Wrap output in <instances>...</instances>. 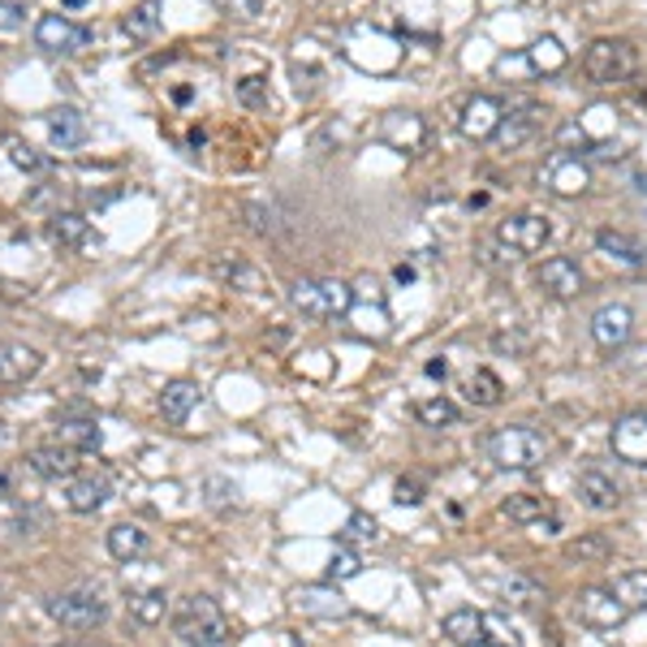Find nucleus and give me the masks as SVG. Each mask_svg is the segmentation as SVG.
<instances>
[{"label":"nucleus","mask_w":647,"mask_h":647,"mask_svg":"<svg viewBox=\"0 0 647 647\" xmlns=\"http://www.w3.org/2000/svg\"><path fill=\"white\" fill-rule=\"evenodd\" d=\"M242 216H246V229L259 233V237L290 233V212H281L277 204H242Z\"/></svg>","instance_id":"obj_27"},{"label":"nucleus","mask_w":647,"mask_h":647,"mask_svg":"<svg viewBox=\"0 0 647 647\" xmlns=\"http://www.w3.org/2000/svg\"><path fill=\"white\" fill-rule=\"evenodd\" d=\"M613 453L631 466H647V411H635L626 419L613 424Z\"/></svg>","instance_id":"obj_16"},{"label":"nucleus","mask_w":647,"mask_h":647,"mask_svg":"<svg viewBox=\"0 0 647 647\" xmlns=\"http://www.w3.org/2000/svg\"><path fill=\"white\" fill-rule=\"evenodd\" d=\"M26 22V4L17 0H0V30H17Z\"/></svg>","instance_id":"obj_48"},{"label":"nucleus","mask_w":647,"mask_h":647,"mask_svg":"<svg viewBox=\"0 0 647 647\" xmlns=\"http://www.w3.org/2000/svg\"><path fill=\"white\" fill-rule=\"evenodd\" d=\"M484 644H492V647H523V639H518V631H514V626H505L501 618H488Z\"/></svg>","instance_id":"obj_46"},{"label":"nucleus","mask_w":647,"mask_h":647,"mask_svg":"<svg viewBox=\"0 0 647 647\" xmlns=\"http://www.w3.org/2000/svg\"><path fill=\"white\" fill-rule=\"evenodd\" d=\"M0 444H4V428H0Z\"/></svg>","instance_id":"obj_53"},{"label":"nucleus","mask_w":647,"mask_h":647,"mask_svg":"<svg viewBox=\"0 0 647 647\" xmlns=\"http://www.w3.org/2000/svg\"><path fill=\"white\" fill-rule=\"evenodd\" d=\"M424 497H428V488H424L419 475H406V479H398V488H393V501H398V505H424Z\"/></svg>","instance_id":"obj_44"},{"label":"nucleus","mask_w":647,"mask_h":647,"mask_svg":"<svg viewBox=\"0 0 647 647\" xmlns=\"http://www.w3.org/2000/svg\"><path fill=\"white\" fill-rule=\"evenodd\" d=\"M536 285L548 298H578L587 277H583V268L570 255H552V259H544L536 268Z\"/></svg>","instance_id":"obj_11"},{"label":"nucleus","mask_w":647,"mask_h":647,"mask_svg":"<svg viewBox=\"0 0 647 647\" xmlns=\"http://www.w3.org/2000/svg\"><path fill=\"white\" fill-rule=\"evenodd\" d=\"M484 453L501 471H536L548 457V436L532 424H505V428L484 436Z\"/></svg>","instance_id":"obj_1"},{"label":"nucleus","mask_w":647,"mask_h":647,"mask_svg":"<svg viewBox=\"0 0 647 647\" xmlns=\"http://www.w3.org/2000/svg\"><path fill=\"white\" fill-rule=\"evenodd\" d=\"M220 13L237 17V22H259L264 17V0H216Z\"/></svg>","instance_id":"obj_45"},{"label":"nucleus","mask_w":647,"mask_h":647,"mask_svg":"<svg viewBox=\"0 0 647 647\" xmlns=\"http://www.w3.org/2000/svg\"><path fill=\"white\" fill-rule=\"evenodd\" d=\"M26 466L39 479H74L78 475V449H70V444H35L26 453Z\"/></svg>","instance_id":"obj_15"},{"label":"nucleus","mask_w":647,"mask_h":647,"mask_svg":"<svg viewBox=\"0 0 647 647\" xmlns=\"http://www.w3.org/2000/svg\"><path fill=\"white\" fill-rule=\"evenodd\" d=\"M164 613H169V596H164L160 587L138 591V596L130 600V618H134V622H143V626H160V622H164Z\"/></svg>","instance_id":"obj_34"},{"label":"nucleus","mask_w":647,"mask_h":647,"mask_svg":"<svg viewBox=\"0 0 647 647\" xmlns=\"http://www.w3.org/2000/svg\"><path fill=\"white\" fill-rule=\"evenodd\" d=\"M596 251L609 255V259H618V264H631V268H639L647 259L644 246H639L626 229H600V233H596Z\"/></svg>","instance_id":"obj_26"},{"label":"nucleus","mask_w":647,"mask_h":647,"mask_svg":"<svg viewBox=\"0 0 647 647\" xmlns=\"http://www.w3.org/2000/svg\"><path fill=\"white\" fill-rule=\"evenodd\" d=\"M108 497H112L108 475H74V479H65V505H70L74 514H96V510H105Z\"/></svg>","instance_id":"obj_19"},{"label":"nucleus","mask_w":647,"mask_h":647,"mask_svg":"<svg viewBox=\"0 0 647 647\" xmlns=\"http://www.w3.org/2000/svg\"><path fill=\"white\" fill-rule=\"evenodd\" d=\"M635 70H639V57H635V48H631L626 39H596V44H587V52H583V74H587V83H596V87L631 83Z\"/></svg>","instance_id":"obj_4"},{"label":"nucleus","mask_w":647,"mask_h":647,"mask_svg":"<svg viewBox=\"0 0 647 647\" xmlns=\"http://www.w3.org/2000/svg\"><path fill=\"white\" fill-rule=\"evenodd\" d=\"M440 631L449 635V644L475 647V644H484V631H488V613H479V609H453V613L444 618V626H440Z\"/></svg>","instance_id":"obj_23"},{"label":"nucleus","mask_w":647,"mask_h":647,"mask_svg":"<svg viewBox=\"0 0 647 647\" xmlns=\"http://www.w3.org/2000/svg\"><path fill=\"white\" fill-rule=\"evenodd\" d=\"M259 87H264V78H242V83H237V96H242V105H268V96H264Z\"/></svg>","instance_id":"obj_50"},{"label":"nucleus","mask_w":647,"mask_h":647,"mask_svg":"<svg viewBox=\"0 0 647 647\" xmlns=\"http://www.w3.org/2000/svg\"><path fill=\"white\" fill-rule=\"evenodd\" d=\"M48 618L61 622V626L74 631V635H87V631L105 626L108 605L100 600L96 587H70V591H57V596L48 600Z\"/></svg>","instance_id":"obj_5"},{"label":"nucleus","mask_w":647,"mask_h":647,"mask_svg":"<svg viewBox=\"0 0 647 647\" xmlns=\"http://www.w3.org/2000/svg\"><path fill=\"white\" fill-rule=\"evenodd\" d=\"M613 125H618V112H613V108H591V112L578 121V130H583L587 143H600L605 134H613Z\"/></svg>","instance_id":"obj_40"},{"label":"nucleus","mask_w":647,"mask_h":647,"mask_svg":"<svg viewBox=\"0 0 647 647\" xmlns=\"http://www.w3.org/2000/svg\"><path fill=\"white\" fill-rule=\"evenodd\" d=\"M199 398H204V389L195 384V380H173V384H164V393H160V415H164V424H186L191 419V411L199 406Z\"/></svg>","instance_id":"obj_21"},{"label":"nucleus","mask_w":647,"mask_h":647,"mask_svg":"<svg viewBox=\"0 0 647 647\" xmlns=\"http://www.w3.org/2000/svg\"><path fill=\"white\" fill-rule=\"evenodd\" d=\"M501 514H505L510 523L536 527L539 518H548V514H552V501H544V497H532V492H523V497H510V501L501 505Z\"/></svg>","instance_id":"obj_31"},{"label":"nucleus","mask_w":647,"mask_h":647,"mask_svg":"<svg viewBox=\"0 0 647 647\" xmlns=\"http://www.w3.org/2000/svg\"><path fill=\"white\" fill-rule=\"evenodd\" d=\"M380 138H384L389 147H398V151H415V147L424 143V121H419L415 112H393V117H384Z\"/></svg>","instance_id":"obj_25"},{"label":"nucleus","mask_w":647,"mask_h":647,"mask_svg":"<svg viewBox=\"0 0 647 647\" xmlns=\"http://www.w3.org/2000/svg\"><path fill=\"white\" fill-rule=\"evenodd\" d=\"M294 609L307 613V618H324V622L350 618V600L337 591V583H312V587H298V591H294Z\"/></svg>","instance_id":"obj_13"},{"label":"nucleus","mask_w":647,"mask_h":647,"mask_svg":"<svg viewBox=\"0 0 647 647\" xmlns=\"http://www.w3.org/2000/svg\"><path fill=\"white\" fill-rule=\"evenodd\" d=\"M65 4H70V9H78V4H83V0H65Z\"/></svg>","instance_id":"obj_52"},{"label":"nucleus","mask_w":647,"mask_h":647,"mask_svg":"<svg viewBox=\"0 0 647 647\" xmlns=\"http://www.w3.org/2000/svg\"><path fill=\"white\" fill-rule=\"evenodd\" d=\"M204 488H208V492H212V497H208V501H212L216 510H224V505H229V501H233V497H237V488H233V484H229V479H208V484H204Z\"/></svg>","instance_id":"obj_49"},{"label":"nucleus","mask_w":647,"mask_h":647,"mask_svg":"<svg viewBox=\"0 0 647 647\" xmlns=\"http://www.w3.org/2000/svg\"><path fill=\"white\" fill-rule=\"evenodd\" d=\"M501 596H505L510 605H523V609H536L539 600H544L539 583H532V578H523V574H510V578L501 583Z\"/></svg>","instance_id":"obj_39"},{"label":"nucleus","mask_w":647,"mask_h":647,"mask_svg":"<svg viewBox=\"0 0 647 647\" xmlns=\"http://www.w3.org/2000/svg\"><path fill=\"white\" fill-rule=\"evenodd\" d=\"M565 557H570V561H605V557H609V539H600V536L574 539V544H565Z\"/></svg>","instance_id":"obj_42"},{"label":"nucleus","mask_w":647,"mask_h":647,"mask_svg":"<svg viewBox=\"0 0 647 647\" xmlns=\"http://www.w3.org/2000/svg\"><path fill=\"white\" fill-rule=\"evenodd\" d=\"M428 376H440V380H444V376H449V363H444V358H440V363H428Z\"/></svg>","instance_id":"obj_51"},{"label":"nucleus","mask_w":647,"mask_h":647,"mask_svg":"<svg viewBox=\"0 0 647 647\" xmlns=\"http://www.w3.org/2000/svg\"><path fill=\"white\" fill-rule=\"evenodd\" d=\"M35 44L44 52H52V57H74V52H83L91 44V30L78 26V22H70L65 13H44L35 22Z\"/></svg>","instance_id":"obj_6"},{"label":"nucleus","mask_w":647,"mask_h":647,"mask_svg":"<svg viewBox=\"0 0 647 647\" xmlns=\"http://www.w3.org/2000/svg\"><path fill=\"white\" fill-rule=\"evenodd\" d=\"M173 635L182 647H216L229 639V622L212 596H186L173 613Z\"/></svg>","instance_id":"obj_2"},{"label":"nucleus","mask_w":647,"mask_h":647,"mask_svg":"<svg viewBox=\"0 0 647 647\" xmlns=\"http://www.w3.org/2000/svg\"><path fill=\"white\" fill-rule=\"evenodd\" d=\"M574 613H578V622L591 626V631H618V626L631 618V609H626L609 587H587V591H578Z\"/></svg>","instance_id":"obj_9"},{"label":"nucleus","mask_w":647,"mask_h":647,"mask_svg":"<svg viewBox=\"0 0 647 647\" xmlns=\"http://www.w3.org/2000/svg\"><path fill=\"white\" fill-rule=\"evenodd\" d=\"M501 117H505V108L497 105L492 96H471L466 108H462V117H457V130L479 143V138H492V134H497Z\"/></svg>","instance_id":"obj_18"},{"label":"nucleus","mask_w":647,"mask_h":647,"mask_svg":"<svg viewBox=\"0 0 647 647\" xmlns=\"http://www.w3.org/2000/svg\"><path fill=\"white\" fill-rule=\"evenodd\" d=\"M380 539V527L371 514H350L345 532H341V544H376Z\"/></svg>","instance_id":"obj_41"},{"label":"nucleus","mask_w":647,"mask_h":647,"mask_svg":"<svg viewBox=\"0 0 647 647\" xmlns=\"http://www.w3.org/2000/svg\"><path fill=\"white\" fill-rule=\"evenodd\" d=\"M108 552H112L117 561H138V557L147 552V532H143L138 523H117V527H108Z\"/></svg>","instance_id":"obj_29"},{"label":"nucleus","mask_w":647,"mask_h":647,"mask_svg":"<svg viewBox=\"0 0 647 647\" xmlns=\"http://www.w3.org/2000/svg\"><path fill=\"white\" fill-rule=\"evenodd\" d=\"M578 497H583V505L596 510V514H609V510L622 505V488H618V479H613L609 471H600V466H587V471L578 475Z\"/></svg>","instance_id":"obj_17"},{"label":"nucleus","mask_w":647,"mask_h":647,"mask_svg":"<svg viewBox=\"0 0 647 647\" xmlns=\"http://www.w3.org/2000/svg\"><path fill=\"white\" fill-rule=\"evenodd\" d=\"M345 320H354V332L358 337H384L389 332V312H384V303H358L354 298V307L345 312Z\"/></svg>","instance_id":"obj_32"},{"label":"nucleus","mask_w":647,"mask_h":647,"mask_svg":"<svg viewBox=\"0 0 647 647\" xmlns=\"http://www.w3.org/2000/svg\"><path fill=\"white\" fill-rule=\"evenodd\" d=\"M501 398H505V384H501L488 367H479V371L466 380V402H471V406L492 411V406H501Z\"/></svg>","instance_id":"obj_30"},{"label":"nucleus","mask_w":647,"mask_h":647,"mask_svg":"<svg viewBox=\"0 0 647 647\" xmlns=\"http://www.w3.org/2000/svg\"><path fill=\"white\" fill-rule=\"evenodd\" d=\"M527 61H532L536 74H557V70L565 65V48H561L552 35H544V39H536V44L527 48Z\"/></svg>","instance_id":"obj_35"},{"label":"nucleus","mask_w":647,"mask_h":647,"mask_svg":"<svg viewBox=\"0 0 647 647\" xmlns=\"http://www.w3.org/2000/svg\"><path fill=\"white\" fill-rule=\"evenodd\" d=\"M57 444H70V449H87V453H96L100 444H105V431H100V424L96 419H61L57 424Z\"/></svg>","instance_id":"obj_28"},{"label":"nucleus","mask_w":647,"mask_h":647,"mask_svg":"<svg viewBox=\"0 0 647 647\" xmlns=\"http://www.w3.org/2000/svg\"><path fill=\"white\" fill-rule=\"evenodd\" d=\"M492 350H497V354H527V350H532V337H527L523 328H518V332H505V328H501V332L492 337Z\"/></svg>","instance_id":"obj_47"},{"label":"nucleus","mask_w":647,"mask_h":647,"mask_svg":"<svg viewBox=\"0 0 647 647\" xmlns=\"http://www.w3.org/2000/svg\"><path fill=\"white\" fill-rule=\"evenodd\" d=\"M212 272L220 277V281H224V285L242 290V294H259V290H264V277H259V268H251V264H246V259H237V255H216Z\"/></svg>","instance_id":"obj_24"},{"label":"nucleus","mask_w":647,"mask_h":647,"mask_svg":"<svg viewBox=\"0 0 647 647\" xmlns=\"http://www.w3.org/2000/svg\"><path fill=\"white\" fill-rule=\"evenodd\" d=\"M44 367V354L30 345H0V384H22Z\"/></svg>","instance_id":"obj_22"},{"label":"nucleus","mask_w":647,"mask_h":647,"mask_svg":"<svg viewBox=\"0 0 647 647\" xmlns=\"http://www.w3.org/2000/svg\"><path fill=\"white\" fill-rule=\"evenodd\" d=\"M539 182H544V191H552L557 199H574V195H587V191H591V169H587L578 156L557 151V156H548V164L539 169Z\"/></svg>","instance_id":"obj_7"},{"label":"nucleus","mask_w":647,"mask_h":647,"mask_svg":"<svg viewBox=\"0 0 647 647\" xmlns=\"http://www.w3.org/2000/svg\"><path fill=\"white\" fill-rule=\"evenodd\" d=\"M87 647H105V644H87Z\"/></svg>","instance_id":"obj_54"},{"label":"nucleus","mask_w":647,"mask_h":647,"mask_svg":"<svg viewBox=\"0 0 647 647\" xmlns=\"http://www.w3.org/2000/svg\"><path fill=\"white\" fill-rule=\"evenodd\" d=\"M160 30V0H143L130 17H125V35L130 39H151Z\"/></svg>","instance_id":"obj_36"},{"label":"nucleus","mask_w":647,"mask_h":647,"mask_svg":"<svg viewBox=\"0 0 647 647\" xmlns=\"http://www.w3.org/2000/svg\"><path fill=\"white\" fill-rule=\"evenodd\" d=\"M290 307L303 320H337L354 307V290L345 281H328V277H303L290 285Z\"/></svg>","instance_id":"obj_3"},{"label":"nucleus","mask_w":647,"mask_h":647,"mask_svg":"<svg viewBox=\"0 0 647 647\" xmlns=\"http://www.w3.org/2000/svg\"><path fill=\"white\" fill-rule=\"evenodd\" d=\"M609 591H613L626 609H647V570H622V574L609 583Z\"/></svg>","instance_id":"obj_33"},{"label":"nucleus","mask_w":647,"mask_h":647,"mask_svg":"<svg viewBox=\"0 0 647 647\" xmlns=\"http://www.w3.org/2000/svg\"><path fill=\"white\" fill-rule=\"evenodd\" d=\"M9 160H13L22 173H44V164H48L30 143H9Z\"/></svg>","instance_id":"obj_43"},{"label":"nucleus","mask_w":647,"mask_h":647,"mask_svg":"<svg viewBox=\"0 0 647 647\" xmlns=\"http://www.w3.org/2000/svg\"><path fill=\"white\" fill-rule=\"evenodd\" d=\"M635 337V312L626 307V303H605L596 316H591V341L600 345V350H622L626 341Z\"/></svg>","instance_id":"obj_12"},{"label":"nucleus","mask_w":647,"mask_h":647,"mask_svg":"<svg viewBox=\"0 0 647 647\" xmlns=\"http://www.w3.org/2000/svg\"><path fill=\"white\" fill-rule=\"evenodd\" d=\"M48 237L65 251H91L100 246V233L91 229V220L83 212H52L48 216Z\"/></svg>","instance_id":"obj_14"},{"label":"nucleus","mask_w":647,"mask_h":647,"mask_svg":"<svg viewBox=\"0 0 647 647\" xmlns=\"http://www.w3.org/2000/svg\"><path fill=\"white\" fill-rule=\"evenodd\" d=\"M324 574H328V583H345V578H358V574H363V557H358V552H354L350 544H341V548H337V552L328 557V570H324Z\"/></svg>","instance_id":"obj_38"},{"label":"nucleus","mask_w":647,"mask_h":647,"mask_svg":"<svg viewBox=\"0 0 647 647\" xmlns=\"http://www.w3.org/2000/svg\"><path fill=\"white\" fill-rule=\"evenodd\" d=\"M544 105L536 100H523V105H514L505 117H501V125H497V134H492V143L501 147V151H518V147H527L532 138L539 134V125H544Z\"/></svg>","instance_id":"obj_10"},{"label":"nucleus","mask_w":647,"mask_h":647,"mask_svg":"<svg viewBox=\"0 0 647 647\" xmlns=\"http://www.w3.org/2000/svg\"><path fill=\"white\" fill-rule=\"evenodd\" d=\"M48 138H52V147H61V151L83 147V143H87V117H83L78 108H52V112H48Z\"/></svg>","instance_id":"obj_20"},{"label":"nucleus","mask_w":647,"mask_h":647,"mask_svg":"<svg viewBox=\"0 0 647 647\" xmlns=\"http://www.w3.org/2000/svg\"><path fill=\"white\" fill-rule=\"evenodd\" d=\"M415 419L424 428H449V424H457V406L449 398H428V402L415 406Z\"/></svg>","instance_id":"obj_37"},{"label":"nucleus","mask_w":647,"mask_h":647,"mask_svg":"<svg viewBox=\"0 0 647 647\" xmlns=\"http://www.w3.org/2000/svg\"><path fill=\"white\" fill-rule=\"evenodd\" d=\"M548 237H552V224L536 212L505 216V220L497 224V242H501L505 251H514V255H539V251L548 246Z\"/></svg>","instance_id":"obj_8"}]
</instances>
